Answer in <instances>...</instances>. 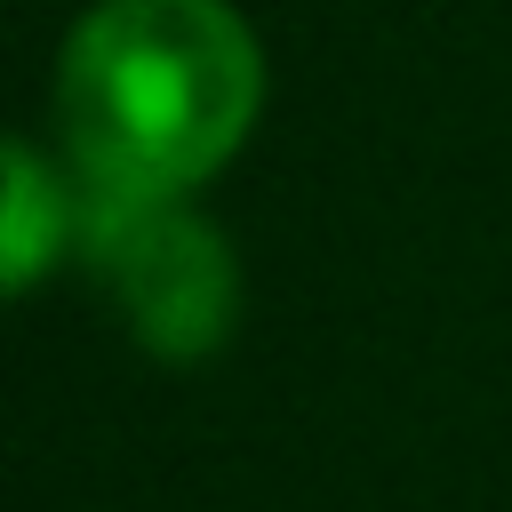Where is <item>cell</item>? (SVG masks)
Returning <instances> with one entry per match:
<instances>
[{
	"label": "cell",
	"mask_w": 512,
	"mask_h": 512,
	"mask_svg": "<svg viewBox=\"0 0 512 512\" xmlns=\"http://www.w3.org/2000/svg\"><path fill=\"white\" fill-rule=\"evenodd\" d=\"M72 176H56L48 152L24 136H0V296H24L48 280V264L72 248Z\"/></svg>",
	"instance_id": "3957f363"
},
{
	"label": "cell",
	"mask_w": 512,
	"mask_h": 512,
	"mask_svg": "<svg viewBox=\"0 0 512 512\" xmlns=\"http://www.w3.org/2000/svg\"><path fill=\"white\" fill-rule=\"evenodd\" d=\"M72 248L160 360H208L240 320V256L184 200H136L72 176Z\"/></svg>",
	"instance_id": "7a4b0ae2"
},
{
	"label": "cell",
	"mask_w": 512,
	"mask_h": 512,
	"mask_svg": "<svg viewBox=\"0 0 512 512\" xmlns=\"http://www.w3.org/2000/svg\"><path fill=\"white\" fill-rule=\"evenodd\" d=\"M264 112V48L232 0H96L56 56V128L80 184L184 200Z\"/></svg>",
	"instance_id": "6da1fadb"
}]
</instances>
